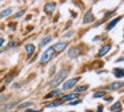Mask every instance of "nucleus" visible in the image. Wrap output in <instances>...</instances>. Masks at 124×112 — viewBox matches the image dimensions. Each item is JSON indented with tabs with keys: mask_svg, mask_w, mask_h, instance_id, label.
Masks as SVG:
<instances>
[{
	"mask_svg": "<svg viewBox=\"0 0 124 112\" xmlns=\"http://www.w3.org/2000/svg\"><path fill=\"white\" fill-rule=\"evenodd\" d=\"M78 97H79V93H68V95H65V96H63L60 100L64 103V101H70V100H78Z\"/></svg>",
	"mask_w": 124,
	"mask_h": 112,
	"instance_id": "5",
	"label": "nucleus"
},
{
	"mask_svg": "<svg viewBox=\"0 0 124 112\" xmlns=\"http://www.w3.org/2000/svg\"><path fill=\"white\" fill-rule=\"evenodd\" d=\"M101 111H103V107L99 105V108H97V112H101Z\"/></svg>",
	"mask_w": 124,
	"mask_h": 112,
	"instance_id": "28",
	"label": "nucleus"
},
{
	"mask_svg": "<svg viewBox=\"0 0 124 112\" xmlns=\"http://www.w3.org/2000/svg\"><path fill=\"white\" fill-rule=\"evenodd\" d=\"M68 72H70L68 69H62V71H59V72H57V75L54 77V79H52V83H51V85H52V87H57L59 84H62V83H63V80H64L65 77H67Z\"/></svg>",
	"mask_w": 124,
	"mask_h": 112,
	"instance_id": "1",
	"label": "nucleus"
},
{
	"mask_svg": "<svg viewBox=\"0 0 124 112\" xmlns=\"http://www.w3.org/2000/svg\"><path fill=\"white\" fill-rule=\"evenodd\" d=\"M54 55H55V49H54V47H49V48H47V49L43 52V55H41V57H40V63H41V64H46V63H48V61L52 59V56H54Z\"/></svg>",
	"mask_w": 124,
	"mask_h": 112,
	"instance_id": "2",
	"label": "nucleus"
},
{
	"mask_svg": "<svg viewBox=\"0 0 124 112\" xmlns=\"http://www.w3.org/2000/svg\"><path fill=\"white\" fill-rule=\"evenodd\" d=\"M32 105V103H31V101H27V103H23V104H20V108H24V107H31Z\"/></svg>",
	"mask_w": 124,
	"mask_h": 112,
	"instance_id": "21",
	"label": "nucleus"
},
{
	"mask_svg": "<svg viewBox=\"0 0 124 112\" xmlns=\"http://www.w3.org/2000/svg\"><path fill=\"white\" fill-rule=\"evenodd\" d=\"M87 112H92V111H87Z\"/></svg>",
	"mask_w": 124,
	"mask_h": 112,
	"instance_id": "30",
	"label": "nucleus"
},
{
	"mask_svg": "<svg viewBox=\"0 0 124 112\" xmlns=\"http://www.w3.org/2000/svg\"><path fill=\"white\" fill-rule=\"evenodd\" d=\"M88 88V85H80V87L76 88V93H80V92H84V91Z\"/></svg>",
	"mask_w": 124,
	"mask_h": 112,
	"instance_id": "20",
	"label": "nucleus"
},
{
	"mask_svg": "<svg viewBox=\"0 0 124 112\" xmlns=\"http://www.w3.org/2000/svg\"><path fill=\"white\" fill-rule=\"evenodd\" d=\"M25 112H41V111H38V109H27Z\"/></svg>",
	"mask_w": 124,
	"mask_h": 112,
	"instance_id": "27",
	"label": "nucleus"
},
{
	"mask_svg": "<svg viewBox=\"0 0 124 112\" xmlns=\"http://www.w3.org/2000/svg\"><path fill=\"white\" fill-rule=\"evenodd\" d=\"M51 40H52V37H51V36H46V37H44V39L40 41V44H39V47H40V48H43L44 45H47L49 41H51Z\"/></svg>",
	"mask_w": 124,
	"mask_h": 112,
	"instance_id": "18",
	"label": "nucleus"
},
{
	"mask_svg": "<svg viewBox=\"0 0 124 112\" xmlns=\"http://www.w3.org/2000/svg\"><path fill=\"white\" fill-rule=\"evenodd\" d=\"M12 12H14V9H12V8H7V9H4L3 12L0 13V17H7V16L12 15Z\"/></svg>",
	"mask_w": 124,
	"mask_h": 112,
	"instance_id": "17",
	"label": "nucleus"
},
{
	"mask_svg": "<svg viewBox=\"0 0 124 112\" xmlns=\"http://www.w3.org/2000/svg\"><path fill=\"white\" fill-rule=\"evenodd\" d=\"M104 96H105V91H99V92H95V93H93V99L104 97Z\"/></svg>",
	"mask_w": 124,
	"mask_h": 112,
	"instance_id": "19",
	"label": "nucleus"
},
{
	"mask_svg": "<svg viewBox=\"0 0 124 112\" xmlns=\"http://www.w3.org/2000/svg\"><path fill=\"white\" fill-rule=\"evenodd\" d=\"M63 93V89H55L52 91V92H49L48 95H47V97H56V96H60Z\"/></svg>",
	"mask_w": 124,
	"mask_h": 112,
	"instance_id": "15",
	"label": "nucleus"
},
{
	"mask_svg": "<svg viewBox=\"0 0 124 112\" xmlns=\"http://www.w3.org/2000/svg\"><path fill=\"white\" fill-rule=\"evenodd\" d=\"M62 104H63V101L59 99V100H56V101H52V103H48L46 107H47V108H55V107H59V105H62Z\"/></svg>",
	"mask_w": 124,
	"mask_h": 112,
	"instance_id": "16",
	"label": "nucleus"
},
{
	"mask_svg": "<svg viewBox=\"0 0 124 112\" xmlns=\"http://www.w3.org/2000/svg\"><path fill=\"white\" fill-rule=\"evenodd\" d=\"M16 45H17V43H11V44H8V48H14Z\"/></svg>",
	"mask_w": 124,
	"mask_h": 112,
	"instance_id": "25",
	"label": "nucleus"
},
{
	"mask_svg": "<svg viewBox=\"0 0 124 112\" xmlns=\"http://www.w3.org/2000/svg\"><path fill=\"white\" fill-rule=\"evenodd\" d=\"M93 20H95V16L92 15L91 11H88V12L85 13V17L83 19V23H84V24H88V23H92Z\"/></svg>",
	"mask_w": 124,
	"mask_h": 112,
	"instance_id": "9",
	"label": "nucleus"
},
{
	"mask_svg": "<svg viewBox=\"0 0 124 112\" xmlns=\"http://www.w3.org/2000/svg\"><path fill=\"white\" fill-rule=\"evenodd\" d=\"M3 44H4V37H0V48L3 47Z\"/></svg>",
	"mask_w": 124,
	"mask_h": 112,
	"instance_id": "26",
	"label": "nucleus"
},
{
	"mask_svg": "<svg viewBox=\"0 0 124 112\" xmlns=\"http://www.w3.org/2000/svg\"><path fill=\"white\" fill-rule=\"evenodd\" d=\"M23 15H24V11H20L19 13H16V16H15V17H16V19H19L20 16H23Z\"/></svg>",
	"mask_w": 124,
	"mask_h": 112,
	"instance_id": "24",
	"label": "nucleus"
},
{
	"mask_svg": "<svg viewBox=\"0 0 124 112\" xmlns=\"http://www.w3.org/2000/svg\"><path fill=\"white\" fill-rule=\"evenodd\" d=\"M79 80H80V77H73V79L67 80V81L63 84V91H67V89H71V88H73L76 84H78Z\"/></svg>",
	"mask_w": 124,
	"mask_h": 112,
	"instance_id": "3",
	"label": "nucleus"
},
{
	"mask_svg": "<svg viewBox=\"0 0 124 112\" xmlns=\"http://www.w3.org/2000/svg\"><path fill=\"white\" fill-rule=\"evenodd\" d=\"M25 52H27L28 56H32L35 53V45L33 44H27L25 45Z\"/></svg>",
	"mask_w": 124,
	"mask_h": 112,
	"instance_id": "12",
	"label": "nucleus"
},
{
	"mask_svg": "<svg viewBox=\"0 0 124 112\" xmlns=\"http://www.w3.org/2000/svg\"><path fill=\"white\" fill-rule=\"evenodd\" d=\"M109 111H111V112H116V111L120 112V111H121V104H120V101H117V103H115L113 105H111V107H109Z\"/></svg>",
	"mask_w": 124,
	"mask_h": 112,
	"instance_id": "13",
	"label": "nucleus"
},
{
	"mask_svg": "<svg viewBox=\"0 0 124 112\" xmlns=\"http://www.w3.org/2000/svg\"><path fill=\"white\" fill-rule=\"evenodd\" d=\"M73 35H75V32H73V31H71V32H68V33H65V35H64V37L70 39V37H71V36H73Z\"/></svg>",
	"mask_w": 124,
	"mask_h": 112,
	"instance_id": "23",
	"label": "nucleus"
},
{
	"mask_svg": "<svg viewBox=\"0 0 124 112\" xmlns=\"http://www.w3.org/2000/svg\"><path fill=\"white\" fill-rule=\"evenodd\" d=\"M124 85L123 81H115V83H111L107 87L108 91H115V89H119V88H121Z\"/></svg>",
	"mask_w": 124,
	"mask_h": 112,
	"instance_id": "7",
	"label": "nucleus"
},
{
	"mask_svg": "<svg viewBox=\"0 0 124 112\" xmlns=\"http://www.w3.org/2000/svg\"><path fill=\"white\" fill-rule=\"evenodd\" d=\"M55 8H56V4H55V3H47V4L44 5V12L48 13V15H52Z\"/></svg>",
	"mask_w": 124,
	"mask_h": 112,
	"instance_id": "6",
	"label": "nucleus"
},
{
	"mask_svg": "<svg viewBox=\"0 0 124 112\" xmlns=\"http://www.w3.org/2000/svg\"><path fill=\"white\" fill-rule=\"evenodd\" d=\"M65 47H67V43L65 41H59L54 45V49H55V52H62Z\"/></svg>",
	"mask_w": 124,
	"mask_h": 112,
	"instance_id": "8",
	"label": "nucleus"
},
{
	"mask_svg": "<svg viewBox=\"0 0 124 112\" xmlns=\"http://www.w3.org/2000/svg\"><path fill=\"white\" fill-rule=\"evenodd\" d=\"M117 61H124V57H120V59H117Z\"/></svg>",
	"mask_w": 124,
	"mask_h": 112,
	"instance_id": "29",
	"label": "nucleus"
},
{
	"mask_svg": "<svg viewBox=\"0 0 124 112\" xmlns=\"http://www.w3.org/2000/svg\"><path fill=\"white\" fill-rule=\"evenodd\" d=\"M109 51H111V44H105V45H103V47L99 49V53H97V55H99V56H104L105 53H108Z\"/></svg>",
	"mask_w": 124,
	"mask_h": 112,
	"instance_id": "10",
	"label": "nucleus"
},
{
	"mask_svg": "<svg viewBox=\"0 0 124 112\" xmlns=\"http://www.w3.org/2000/svg\"><path fill=\"white\" fill-rule=\"evenodd\" d=\"M79 55H80V49H79L78 47H72L68 51V57L70 59H76Z\"/></svg>",
	"mask_w": 124,
	"mask_h": 112,
	"instance_id": "4",
	"label": "nucleus"
},
{
	"mask_svg": "<svg viewBox=\"0 0 124 112\" xmlns=\"http://www.w3.org/2000/svg\"><path fill=\"white\" fill-rule=\"evenodd\" d=\"M113 75L116 77H124V68H115L113 69Z\"/></svg>",
	"mask_w": 124,
	"mask_h": 112,
	"instance_id": "14",
	"label": "nucleus"
},
{
	"mask_svg": "<svg viewBox=\"0 0 124 112\" xmlns=\"http://www.w3.org/2000/svg\"><path fill=\"white\" fill-rule=\"evenodd\" d=\"M120 20H121V16H117V17L113 19L112 21H109V23H108V25H107V29H108V31H111V29H112L113 27H115L116 24H117L119 21H120Z\"/></svg>",
	"mask_w": 124,
	"mask_h": 112,
	"instance_id": "11",
	"label": "nucleus"
},
{
	"mask_svg": "<svg viewBox=\"0 0 124 112\" xmlns=\"http://www.w3.org/2000/svg\"><path fill=\"white\" fill-rule=\"evenodd\" d=\"M80 103H81V100H80V99H78V100L71 101V103H70V105H76V104H80Z\"/></svg>",
	"mask_w": 124,
	"mask_h": 112,
	"instance_id": "22",
	"label": "nucleus"
}]
</instances>
